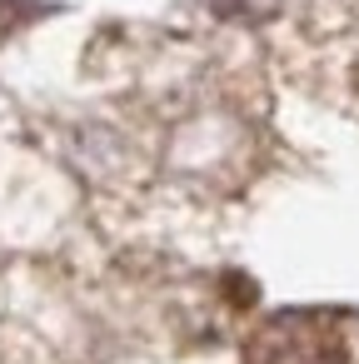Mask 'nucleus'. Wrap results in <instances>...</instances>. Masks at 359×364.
Wrapping results in <instances>:
<instances>
[{
	"instance_id": "obj_1",
	"label": "nucleus",
	"mask_w": 359,
	"mask_h": 364,
	"mask_svg": "<svg viewBox=\"0 0 359 364\" xmlns=\"http://www.w3.org/2000/svg\"><path fill=\"white\" fill-rule=\"evenodd\" d=\"M250 364H344V349L324 319L279 314L250 339Z\"/></svg>"
},
{
	"instance_id": "obj_2",
	"label": "nucleus",
	"mask_w": 359,
	"mask_h": 364,
	"mask_svg": "<svg viewBox=\"0 0 359 364\" xmlns=\"http://www.w3.org/2000/svg\"><path fill=\"white\" fill-rule=\"evenodd\" d=\"M210 11L220 21H235V26H264L284 11V0H210Z\"/></svg>"
}]
</instances>
